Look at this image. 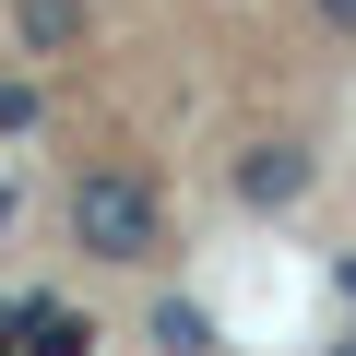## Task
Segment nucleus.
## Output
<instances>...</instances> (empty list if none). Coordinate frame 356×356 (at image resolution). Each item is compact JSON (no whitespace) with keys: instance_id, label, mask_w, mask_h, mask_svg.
I'll return each instance as SVG.
<instances>
[{"instance_id":"1","label":"nucleus","mask_w":356,"mask_h":356,"mask_svg":"<svg viewBox=\"0 0 356 356\" xmlns=\"http://www.w3.org/2000/svg\"><path fill=\"white\" fill-rule=\"evenodd\" d=\"M72 238H83L95 261H154V250H166L154 178H131V166H83V178H72Z\"/></svg>"},{"instance_id":"2","label":"nucleus","mask_w":356,"mask_h":356,"mask_svg":"<svg viewBox=\"0 0 356 356\" xmlns=\"http://www.w3.org/2000/svg\"><path fill=\"white\" fill-rule=\"evenodd\" d=\"M309 191H321V154L309 143H285V131L273 143H238V202L250 214H297Z\"/></svg>"},{"instance_id":"3","label":"nucleus","mask_w":356,"mask_h":356,"mask_svg":"<svg viewBox=\"0 0 356 356\" xmlns=\"http://www.w3.org/2000/svg\"><path fill=\"white\" fill-rule=\"evenodd\" d=\"M13 24H24V48H36V60H60V48H83V36H95V0H13Z\"/></svg>"},{"instance_id":"4","label":"nucleus","mask_w":356,"mask_h":356,"mask_svg":"<svg viewBox=\"0 0 356 356\" xmlns=\"http://www.w3.org/2000/svg\"><path fill=\"white\" fill-rule=\"evenodd\" d=\"M143 344H154V356H214V309H202V297H154V309H143Z\"/></svg>"},{"instance_id":"5","label":"nucleus","mask_w":356,"mask_h":356,"mask_svg":"<svg viewBox=\"0 0 356 356\" xmlns=\"http://www.w3.org/2000/svg\"><path fill=\"white\" fill-rule=\"evenodd\" d=\"M13 344H24V356H95V321H72V309L24 297V309H13Z\"/></svg>"},{"instance_id":"6","label":"nucleus","mask_w":356,"mask_h":356,"mask_svg":"<svg viewBox=\"0 0 356 356\" xmlns=\"http://www.w3.org/2000/svg\"><path fill=\"white\" fill-rule=\"evenodd\" d=\"M321 24H332V36H356V0H321Z\"/></svg>"},{"instance_id":"7","label":"nucleus","mask_w":356,"mask_h":356,"mask_svg":"<svg viewBox=\"0 0 356 356\" xmlns=\"http://www.w3.org/2000/svg\"><path fill=\"white\" fill-rule=\"evenodd\" d=\"M0 356H24V344H13V309H0Z\"/></svg>"},{"instance_id":"8","label":"nucleus","mask_w":356,"mask_h":356,"mask_svg":"<svg viewBox=\"0 0 356 356\" xmlns=\"http://www.w3.org/2000/svg\"><path fill=\"white\" fill-rule=\"evenodd\" d=\"M332 356H356V344H332Z\"/></svg>"}]
</instances>
